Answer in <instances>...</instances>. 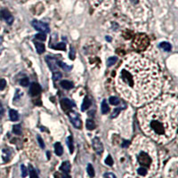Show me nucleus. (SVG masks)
<instances>
[{
  "label": "nucleus",
  "instance_id": "1",
  "mask_svg": "<svg viewBox=\"0 0 178 178\" xmlns=\"http://www.w3.org/2000/svg\"><path fill=\"white\" fill-rule=\"evenodd\" d=\"M161 87V74L151 61L137 54L129 55L123 62L117 78L119 94L139 106L154 99Z\"/></svg>",
  "mask_w": 178,
  "mask_h": 178
},
{
  "label": "nucleus",
  "instance_id": "2",
  "mask_svg": "<svg viewBox=\"0 0 178 178\" xmlns=\"http://www.w3.org/2000/svg\"><path fill=\"white\" fill-rule=\"evenodd\" d=\"M177 117V101L171 96L158 99L144 106L138 113L143 133L161 143H166L175 136Z\"/></svg>",
  "mask_w": 178,
  "mask_h": 178
},
{
  "label": "nucleus",
  "instance_id": "3",
  "mask_svg": "<svg viewBox=\"0 0 178 178\" xmlns=\"http://www.w3.org/2000/svg\"><path fill=\"white\" fill-rule=\"evenodd\" d=\"M137 161L141 165V166H143L148 169L152 163V158L148 152L144 150H141L139 154L137 155Z\"/></svg>",
  "mask_w": 178,
  "mask_h": 178
},
{
  "label": "nucleus",
  "instance_id": "4",
  "mask_svg": "<svg viewBox=\"0 0 178 178\" xmlns=\"http://www.w3.org/2000/svg\"><path fill=\"white\" fill-rule=\"evenodd\" d=\"M134 46L137 50H144L149 45V39L143 34L137 35L134 40Z\"/></svg>",
  "mask_w": 178,
  "mask_h": 178
},
{
  "label": "nucleus",
  "instance_id": "5",
  "mask_svg": "<svg viewBox=\"0 0 178 178\" xmlns=\"http://www.w3.org/2000/svg\"><path fill=\"white\" fill-rule=\"evenodd\" d=\"M68 115H69V118H70L71 123L73 124V126L76 128H81V126H82V121H81L78 114L77 112L73 111V110H69Z\"/></svg>",
  "mask_w": 178,
  "mask_h": 178
},
{
  "label": "nucleus",
  "instance_id": "6",
  "mask_svg": "<svg viewBox=\"0 0 178 178\" xmlns=\"http://www.w3.org/2000/svg\"><path fill=\"white\" fill-rule=\"evenodd\" d=\"M32 26L35 30L42 32V33H49L50 32V29L48 27V25L43 22H39V21H37V20H34L32 22Z\"/></svg>",
  "mask_w": 178,
  "mask_h": 178
},
{
  "label": "nucleus",
  "instance_id": "7",
  "mask_svg": "<svg viewBox=\"0 0 178 178\" xmlns=\"http://www.w3.org/2000/svg\"><path fill=\"white\" fill-rule=\"evenodd\" d=\"M92 143H93V148H94V150H95V152H96L97 154H99V155L102 154V151H103V144H102V142H101V140H100L99 138L95 137V138L93 139Z\"/></svg>",
  "mask_w": 178,
  "mask_h": 178
},
{
  "label": "nucleus",
  "instance_id": "8",
  "mask_svg": "<svg viewBox=\"0 0 178 178\" xmlns=\"http://www.w3.org/2000/svg\"><path fill=\"white\" fill-rule=\"evenodd\" d=\"M0 17H1L4 21H6L8 24H12L14 22V17L11 15V13L7 10V9H3L0 11Z\"/></svg>",
  "mask_w": 178,
  "mask_h": 178
},
{
  "label": "nucleus",
  "instance_id": "9",
  "mask_svg": "<svg viewBox=\"0 0 178 178\" xmlns=\"http://www.w3.org/2000/svg\"><path fill=\"white\" fill-rule=\"evenodd\" d=\"M61 106H62V109L63 110H70V109H72L75 106V104L70 99L63 98V99L61 100Z\"/></svg>",
  "mask_w": 178,
  "mask_h": 178
},
{
  "label": "nucleus",
  "instance_id": "10",
  "mask_svg": "<svg viewBox=\"0 0 178 178\" xmlns=\"http://www.w3.org/2000/svg\"><path fill=\"white\" fill-rule=\"evenodd\" d=\"M30 92H31V94L32 96H38L40 92H41V87L40 86L36 83V82H33L31 85V88H30Z\"/></svg>",
  "mask_w": 178,
  "mask_h": 178
},
{
  "label": "nucleus",
  "instance_id": "11",
  "mask_svg": "<svg viewBox=\"0 0 178 178\" xmlns=\"http://www.w3.org/2000/svg\"><path fill=\"white\" fill-rule=\"evenodd\" d=\"M46 62L48 63V66L53 71H54L57 69V61L54 57H49V56L46 57Z\"/></svg>",
  "mask_w": 178,
  "mask_h": 178
},
{
  "label": "nucleus",
  "instance_id": "12",
  "mask_svg": "<svg viewBox=\"0 0 178 178\" xmlns=\"http://www.w3.org/2000/svg\"><path fill=\"white\" fill-rule=\"evenodd\" d=\"M60 170L65 174H69L70 171V163L69 161H64L60 166Z\"/></svg>",
  "mask_w": 178,
  "mask_h": 178
},
{
  "label": "nucleus",
  "instance_id": "13",
  "mask_svg": "<svg viewBox=\"0 0 178 178\" xmlns=\"http://www.w3.org/2000/svg\"><path fill=\"white\" fill-rule=\"evenodd\" d=\"M54 152L57 156H62L63 153V148L60 142H55L54 144Z\"/></svg>",
  "mask_w": 178,
  "mask_h": 178
},
{
  "label": "nucleus",
  "instance_id": "14",
  "mask_svg": "<svg viewBox=\"0 0 178 178\" xmlns=\"http://www.w3.org/2000/svg\"><path fill=\"white\" fill-rule=\"evenodd\" d=\"M35 46H36V49H37V52L41 54L45 52L46 50V47H45V45L43 43H40V42H35Z\"/></svg>",
  "mask_w": 178,
  "mask_h": 178
},
{
  "label": "nucleus",
  "instance_id": "15",
  "mask_svg": "<svg viewBox=\"0 0 178 178\" xmlns=\"http://www.w3.org/2000/svg\"><path fill=\"white\" fill-rule=\"evenodd\" d=\"M9 117L12 121H17L19 119V114H18L17 110H10Z\"/></svg>",
  "mask_w": 178,
  "mask_h": 178
},
{
  "label": "nucleus",
  "instance_id": "16",
  "mask_svg": "<svg viewBox=\"0 0 178 178\" xmlns=\"http://www.w3.org/2000/svg\"><path fill=\"white\" fill-rule=\"evenodd\" d=\"M90 105H91V101H90V99H89L88 97H86V98L84 99L83 103H82V107H81L82 111H85L86 110H87V109L90 107Z\"/></svg>",
  "mask_w": 178,
  "mask_h": 178
},
{
  "label": "nucleus",
  "instance_id": "17",
  "mask_svg": "<svg viewBox=\"0 0 178 178\" xmlns=\"http://www.w3.org/2000/svg\"><path fill=\"white\" fill-rule=\"evenodd\" d=\"M61 86L62 88L66 89V90H69V89H71L73 87V84L70 82V81H68V80H63L61 82Z\"/></svg>",
  "mask_w": 178,
  "mask_h": 178
},
{
  "label": "nucleus",
  "instance_id": "18",
  "mask_svg": "<svg viewBox=\"0 0 178 178\" xmlns=\"http://www.w3.org/2000/svg\"><path fill=\"white\" fill-rule=\"evenodd\" d=\"M159 47L161 49H163L164 51H166V52H169L172 49V46L169 43H167V42H161L159 44Z\"/></svg>",
  "mask_w": 178,
  "mask_h": 178
},
{
  "label": "nucleus",
  "instance_id": "19",
  "mask_svg": "<svg viewBox=\"0 0 178 178\" xmlns=\"http://www.w3.org/2000/svg\"><path fill=\"white\" fill-rule=\"evenodd\" d=\"M101 109H102V114H107V113L109 112L110 108H109V106H108V104H107L106 100H103V101L102 102Z\"/></svg>",
  "mask_w": 178,
  "mask_h": 178
},
{
  "label": "nucleus",
  "instance_id": "20",
  "mask_svg": "<svg viewBox=\"0 0 178 178\" xmlns=\"http://www.w3.org/2000/svg\"><path fill=\"white\" fill-rule=\"evenodd\" d=\"M67 144H68L70 152V153H73V151H74V144H73V140H72V137H71V136H69V137L67 138Z\"/></svg>",
  "mask_w": 178,
  "mask_h": 178
},
{
  "label": "nucleus",
  "instance_id": "21",
  "mask_svg": "<svg viewBox=\"0 0 178 178\" xmlns=\"http://www.w3.org/2000/svg\"><path fill=\"white\" fill-rule=\"evenodd\" d=\"M29 172H30V177L31 178H39V175H38V173L36 171V169H34V167L30 165L29 166Z\"/></svg>",
  "mask_w": 178,
  "mask_h": 178
},
{
  "label": "nucleus",
  "instance_id": "22",
  "mask_svg": "<svg viewBox=\"0 0 178 178\" xmlns=\"http://www.w3.org/2000/svg\"><path fill=\"white\" fill-rule=\"evenodd\" d=\"M57 65L60 66L62 69H63L65 71H70L72 69V66H69L66 63H63L62 62H57Z\"/></svg>",
  "mask_w": 178,
  "mask_h": 178
},
{
  "label": "nucleus",
  "instance_id": "23",
  "mask_svg": "<svg viewBox=\"0 0 178 178\" xmlns=\"http://www.w3.org/2000/svg\"><path fill=\"white\" fill-rule=\"evenodd\" d=\"M52 48L55 49V50H61V51H65L66 50V45L64 43H59L55 46H53Z\"/></svg>",
  "mask_w": 178,
  "mask_h": 178
},
{
  "label": "nucleus",
  "instance_id": "24",
  "mask_svg": "<svg viewBox=\"0 0 178 178\" xmlns=\"http://www.w3.org/2000/svg\"><path fill=\"white\" fill-rule=\"evenodd\" d=\"M118 61V57L117 56H111L107 60V66L110 67L112 65H114L116 63V62Z\"/></svg>",
  "mask_w": 178,
  "mask_h": 178
},
{
  "label": "nucleus",
  "instance_id": "25",
  "mask_svg": "<svg viewBox=\"0 0 178 178\" xmlns=\"http://www.w3.org/2000/svg\"><path fill=\"white\" fill-rule=\"evenodd\" d=\"M86 171H87V174L90 177H94L95 173H94V169L93 167V166L91 164H88L87 165V167H86Z\"/></svg>",
  "mask_w": 178,
  "mask_h": 178
},
{
  "label": "nucleus",
  "instance_id": "26",
  "mask_svg": "<svg viewBox=\"0 0 178 178\" xmlns=\"http://www.w3.org/2000/svg\"><path fill=\"white\" fill-rule=\"evenodd\" d=\"M137 174L141 176H145L147 174H148V169L143 167V166H140L138 169H137Z\"/></svg>",
  "mask_w": 178,
  "mask_h": 178
},
{
  "label": "nucleus",
  "instance_id": "27",
  "mask_svg": "<svg viewBox=\"0 0 178 178\" xmlns=\"http://www.w3.org/2000/svg\"><path fill=\"white\" fill-rule=\"evenodd\" d=\"M109 102L112 105H118L119 102H120V100H119V98H118L116 96H111V97H110Z\"/></svg>",
  "mask_w": 178,
  "mask_h": 178
},
{
  "label": "nucleus",
  "instance_id": "28",
  "mask_svg": "<svg viewBox=\"0 0 178 178\" xmlns=\"http://www.w3.org/2000/svg\"><path fill=\"white\" fill-rule=\"evenodd\" d=\"M86 128L88 130H93L95 128V123L92 119H87L86 120Z\"/></svg>",
  "mask_w": 178,
  "mask_h": 178
},
{
  "label": "nucleus",
  "instance_id": "29",
  "mask_svg": "<svg viewBox=\"0 0 178 178\" xmlns=\"http://www.w3.org/2000/svg\"><path fill=\"white\" fill-rule=\"evenodd\" d=\"M13 131L15 134H22V127L20 125H15L13 126Z\"/></svg>",
  "mask_w": 178,
  "mask_h": 178
},
{
  "label": "nucleus",
  "instance_id": "30",
  "mask_svg": "<svg viewBox=\"0 0 178 178\" xmlns=\"http://www.w3.org/2000/svg\"><path fill=\"white\" fill-rule=\"evenodd\" d=\"M35 39H38V40H40V41H45L46 39V35L45 33L41 32V33H39L38 35H36Z\"/></svg>",
  "mask_w": 178,
  "mask_h": 178
},
{
  "label": "nucleus",
  "instance_id": "31",
  "mask_svg": "<svg viewBox=\"0 0 178 178\" xmlns=\"http://www.w3.org/2000/svg\"><path fill=\"white\" fill-rule=\"evenodd\" d=\"M21 170H22V176L23 178H25L28 175V170H27L26 166L24 165H22L21 166Z\"/></svg>",
  "mask_w": 178,
  "mask_h": 178
},
{
  "label": "nucleus",
  "instance_id": "32",
  "mask_svg": "<svg viewBox=\"0 0 178 178\" xmlns=\"http://www.w3.org/2000/svg\"><path fill=\"white\" fill-rule=\"evenodd\" d=\"M105 164L108 165V166H110L113 165V159H112V158H111L110 155H108V157L106 158V159H105Z\"/></svg>",
  "mask_w": 178,
  "mask_h": 178
},
{
  "label": "nucleus",
  "instance_id": "33",
  "mask_svg": "<svg viewBox=\"0 0 178 178\" xmlns=\"http://www.w3.org/2000/svg\"><path fill=\"white\" fill-rule=\"evenodd\" d=\"M62 73L57 71V72H54V73L53 78H54V81H56V80H59V79H61V78H62Z\"/></svg>",
  "mask_w": 178,
  "mask_h": 178
},
{
  "label": "nucleus",
  "instance_id": "34",
  "mask_svg": "<svg viewBox=\"0 0 178 178\" xmlns=\"http://www.w3.org/2000/svg\"><path fill=\"white\" fill-rule=\"evenodd\" d=\"M29 83H30V80H29L28 78H23V79L20 81V84H21V86H27L29 85Z\"/></svg>",
  "mask_w": 178,
  "mask_h": 178
},
{
  "label": "nucleus",
  "instance_id": "35",
  "mask_svg": "<svg viewBox=\"0 0 178 178\" xmlns=\"http://www.w3.org/2000/svg\"><path fill=\"white\" fill-rule=\"evenodd\" d=\"M120 110H121V108H118V109L114 110H113V112H112V113H111V115H110V118H116V117H117V116L119 114Z\"/></svg>",
  "mask_w": 178,
  "mask_h": 178
},
{
  "label": "nucleus",
  "instance_id": "36",
  "mask_svg": "<svg viewBox=\"0 0 178 178\" xmlns=\"http://www.w3.org/2000/svg\"><path fill=\"white\" fill-rule=\"evenodd\" d=\"M103 176H104V178H117L116 174H114L111 173V172L105 173V174H103Z\"/></svg>",
  "mask_w": 178,
  "mask_h": 178
},
{
  "label": "nucleus",
  "instance_id": "37",
  "mask_svg": "<svg viewBox=\"0 0 178 178\" xmlns=\"http://www.w3.org/2000/svg\"><path fill=\"white\" fill-rule=\"evenodd\" d=\"M55 178H71L69 174H65L63 173L62 174H55Z\"/></svg>",
  "mask_w": 178,
  "mask_h": 178
},
{
  "label": "nucleus",
  "instance_id": "38",
  "mask_svg": "<svg viewBox=\"0 0 178 178\" xmlns=\"http://www.w3.org/2000/svg\"><path fill=\"white\" fill-rule=\"evenodd\" d=\"M6 86H7V81L5 79H0V91L5 89Z\"/></svg>",
  "mask_w": 178,
  "mask_h": 178
},
{
  "label": "nucleus",
  "instance_id": "39",
  "mask_svg": "<svg viewBox=\"0 0 178 178\" xmlns=\"http://www.w3.org/2000/svg\"><path fill=\"white\" fill-rule=\"evenodd\" d=\"M38 141H39V143L40 147H41L42 149H44V148H45V143H44V141L42 140V138H41L39 135H38Z\"/></svg>",
  "mask_w": 178,
  "mask_h": 178
},
{
  "label": "nucleus",
  "instance_id": "40",
  "mask_svg": "<svg viewBox=\"0 0 178 178\" xmlns=\"http://www.w3.org/2000/svg\"><path fill=\"white\" fill-rule=\"evenodd\" d=\"M23 92H20V90H19V89H17V90H16L15 96V101H16V100H18V99H19V98H20V97L23 95Z\"/></svg>",
  "mask_w": 178,
  "mask_h": 178
},
{
  "label": "nucleus",
  "instance_id": "41",
  "mask_svg": "<svg viewBox=\"0 0 178 178\" xmlns=\"http://www.w3.org/2000/svg\"><path fill=\"white\" fill-rule=\"evenodd\" d=\"M70 58L73 60L75 58V50L73 47H70Z\"/></svg>",
  "mask_w": 178,
  "mask_h": 178
},
{
  "label": "nucleus",
  "instance_id": "42",
  "mask_svg": "<svg viewBox=\"0 0 178 178\" xmlns=\"http://www.w3.org/2000/svg\"><path fill=\"white\" fill-rule=\"evenodd\" d=\"M128 145H129V142L128 141H124L123 143H122V147H124V148L128 147Z\"/></svg>",
  "mask_w": 178,
  "mask_h": 178
},
{
  "label": "nucleus",
  "instance_id": "43",
  "mask_svg": "<svg viewBox=\"0 0 178 178\" xmlns=\"http://www.w3.org/2000/svg\"><path fill=\"white\" fill-rule=\"evenodd\" d=\"M46 154H47V158H50V156H51L50 154H51V153H50L49 151H47V153H46Z\"/></svg>",
  "mask_w": 178,
  "mask_h": 178
},
{
  "label": "nucleus",
  "instance_id": "44",
  "mask_svg": "<svg viewBox=\"0 0 178 178\" xmlns=\"http://www.w3.org/2000/svg\"><path fill=\"white\" fill-rule=\"evenodd\" d=\"M2 42H3V38H2V37H0V45L2 44Z\"/></svg>",
  "mask_w": 178,
  "mask_h": 178
},
{
  "label": "nucleus",
  "instance_id": "45",
  "mask_svg": "<svg viewBox=\"0 0 178 178\" xmlns=\"http://www.w3.org/2000/svg\"><path fill=\"white\" fill-rule=\"evenodd\" d=\"M106 39H108V41H109V42H110V41H111V40H110L111 39H110V37H106Z\"/></svg>",
  "mask_w": 178,
  "mask_h": 178
}]
</instances>
